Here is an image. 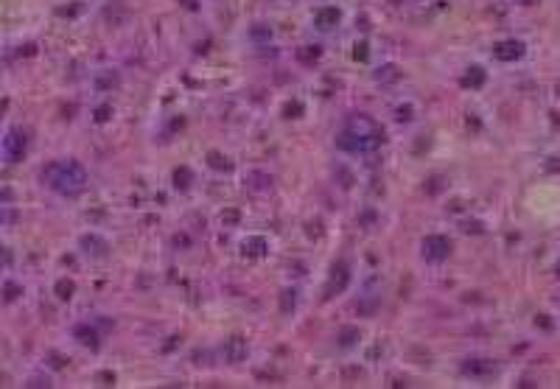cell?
I'll list each match as a JSON object with an SVG mask.
<instances>
[{
	"label": "cell",
	"mask_w": 560,
	"mask_h": 389,
	"mask_svg": "<svg viewBox=\"0 0 560 389\" xmlns=\"http://www.w3.org/2000/svg\"><path fill=\"white\" fill-rule=\"evenodd\" d=\"M42 182L62 196H79L87 185V174L76 160H62V163H51L42 171Z\"/></svg>",
	"instance_id": "cell-1"
},
{
	"label": "cell",
	"mask_w": 560,
	"mask_h": 389,
	"mask_svg": "<svg viewBox=\"0 0 560 389\" xmlns=\"http://www.w3.org/2000/svg\"><path fill=\"white\" fill-rule=\"evenodd\" d=\"M23 154H26V135H20V132H9V135L3 137V157H6V163H17Z\"/></svg>",
	"instance_id": "cell-2"
},
{
	"label": "cell",
	"mask_w": 560,
	"mask_h": 389,
	"mask_svg": "<svg viewBox=\"0 0 560 389\" xmlns=\"http://www.w3.org/2000/svg\"><path fill=\"white\" fill-rule=\"evenodd\" d=\"M448 252H451V241L443 235H428L423 241V255L428 261H443V258H448Z\"/></svg>",
	"instance_id": "cell-3"
},
{
	"label": "cell",
	"mask_w": 560,
	"mask_h": 389,
	"mask_svg": "<svg viewBox=\"0 0 560 389\" xmlns=\"http://www.w3.org/2000/svg\"><path fill=\"white\" fill-rule=\"evenodd\" d=\"M348 280H350V272H348V266H344V263H339V266H333V274H331V280H328L325 297H333V294H339V291H344V286H348Z\"/></svg>",
	"instance_id": "cell-4"
},
{
	"label": "cell",
	"mask_w": 560,
	"mask_h": 389,
	"mask_svg": "<svg viewBox=\"0 0 560 389\" xmlns=\"http://www.w3.org/2000/svg\"><path fill=\"white\" fill-rule=\"evenodd\" d=\"M224 358L233 361V364L244 361V358H247V339L244 336H230L227 342H224Z\"/></svg>",
	"instance_id": "cell-5"
},
{
	"label": "cell",
	"mask_w": 560,
	"mask_h": 389,
	"mask_svg": "<svg viewBox=\"0 0 560 389\" xmlns=\"http://www.w3.org/2000/svg\"><path fill=\"white\" fill-rule=\"evenodd\" d=\"M521 51H524L521 42H502V45H496L493 53H496V59H504V62H507V59H518Z\"/></svg>",
	"instance_id": "cell-6"
},
{
	"label": "cell",
	"mask_w": 560,
	"mask_h": 389,
	"mask_svg": "<svg viewBox=\"0 0 560 389\" xmlns=\"http://www.w3.org/2000/svg\"><path fill=\"white\" fill-rule=\"evenodd\" d=\"M339 23V11L336 9H331V6H328V9H319L317 11V26L319 28H331V26H336Z\"/></svg>",
	"instance_id": "cell-7"
},
{
	"label": "cell",
	"mask_w": 560,
	"mask_h": 389,
	"mask_svg": "<svg viewBox=\"0 0 560 389\" xmlns=\"http://www.w3.org/2000/svg\"><path fill=\"white\" fill-rule=\"evenodd\" d=\"M76 336H79V342L81 344H87V347H98V333L93 331V328H76Z\"/></svg>",
	"instance_id": "cell-8"
},
{
	"label": "cell",
	"mask_w": 560,
	"mask_h": 389,
	"mask_svg": "<svg viewBox=\"0 0 560 389\" xmlns=\"http://www.w3.org/2000/svg\"><path fill=\"white\" fill-rule=\"evenodd\" d=\"M73 291H76V283H73V280L62 277V280L56 283V297H59V300H70V297H73Z\"/></svg>",
	"instance_id": "cell-9"
},
{
	"label": "cell",
	"mask_w": 560,
	"mask_h": 389,
	"mask_svg": "<svg viewBox=\"0 0 560 389\" xmlns=\"http://www.w3.org/2000/svg\"><path fill=\"white\" fill-rule=\"evenodd\" d=\"M264 249H266L264 238H249V241H244V252L247 255H264Z\"/></svg>",
	"instance_id": "cell-10"
},
{
	"label": "cell",
	"mask_w": 560,
	"mask_h": 389,
	"mask_svg": "<svg viewBox=\"0 0 560 389\" xmlns=\"http://www.w3.org/2000/svg\"><path fill=\"white\" fill-rule=\"evenodd\" d=\"M493 364L487 361V364H482V361H470V364H465V373H470V375H487V373H493Z\"/></svg>",
	"instance_id": "cell-11"
},
{
	"label": "cell",
	"mask_w": 560,
	"mask_h": 389,
	"mask_svg": "<svg viewBox=\"0 0 560 389\" xmlns=\"http://www.w3.org/2000/svg\"><path fill=\"white\" fill-rule=\"evenodd\" d=\"M482 81H485V73H482L479 68H473V73H468L465 79H462V84H468V87H479Z\"/></svg>",
	"instance_id": "cell-12"
},
{
	"label": "cell",
	"mask_w": 560,
	"mask_h": 389,
	"mask_svg": "<svg viewBox=\"0 0 560 389\" xmlns=\"http://www.w3.org/2000/svg\"><path fill=\"white\" fill-rule=\"evenodd\" d=\"M291 308H294V291H283V297H280V311L289 314Z\"/></svg>",
	"instance_id": "cell-13"
},
{
	"label": "cell",
	"mask_w": 560,
	"mask_h": 389,
	"mask_svg": "<svg viewBox=\"0 0 560 389\" xmlns=\"http://www.w3.org/2000/svg\"><path fill=\"white\" fill-rule=\"evenodd\" d=\"M174 179H177V188H185V185H188V179H190V171H188V168L177 171V174H174Z\"/></svg>",
	"instance_id": "cell-14"
},
{
	"label": "cell",
	"mask_w": 560,
	"mask_h": 389,
	"mask_svg": "<svg viewBox=\"0 0 560 389\" xmlns=\"http://www.w3.org/2000/svg\"><path fill=\"white\" fill-rule=\"evenodd\" d=\"M353 336H359V331H356V328H344V331H342V344H350V342H353Z\"/></svg>",
	"instance_id": "cell-15"
},
{
	"label": "cell",
	"mask_w": 560,
	"mask_h": 389,
	"mask_svg": "<svg viewBox=\"0 0 560 389\" xmlns=\"http://www.w3.org/2000/svg\"><path fill=\"white\" fill-rule=\"evenodd\" d=\"M210 165H216V168H227V163H222L219 154H210Z\"/></svg>",
	"instance_id": "cell-16"
},
{
	"label": "cell",
	"mask_w": 560,
	"mask_h": 389,
	"mask_svg": "<svg viewBox=\"0 0 560 389\" xmlns=\"http://www.w3.org/2000/svg\"><path fill=\"white\" fill-rule=\"evenodd\" d=\"M14 297H17V289L9 283V286H6V300H14Z\"/></svg>",
	"instance_id": "cell-17"
},
{
	"label": "cell",
	"mask_w": 560,
	"mask_h": 389,
	"mask_svg": "<svg viewBox=\"0 0 560 389\" xmlns=\"http://www.w3.org/2000/svg\"><path fill=\"white\" fill-rule=\"evenodd\" d=\"M235 219H238V213H235V210H227V213L222 216V221H235Z\"/></svg>",
	"instance_id": "cell-18"
}]
</instances>
